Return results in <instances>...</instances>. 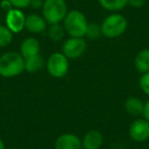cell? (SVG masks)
<instances>
[{
  "mask_svg": "<svg viewBox=\"0 0 149 149\" xmlns=\"http://www.w3.org/2000/svg\"><path fill=\"white\" fill-rule=\"evenodd\" d=\"M25 72V58L19 52L8 51L0 56V76L15 78Z\"/></svg>",
  "mask_w": 149,
  "mask_h": 149,
  "instance_id": "cell-1",
  "label": "cell"
},
{
  "mask_svg": "<svg viewBox=\"0 0 149 149\" xmlns=\"http://www.w3.org/2000/svg\"><path fill=\"white\" fill-rule=\"evenodd\" d=\"M88 25L89 22L86 15L79 9L68 10V15L62 21V26L68 37L84 38L86 36Z\"/></svg>",
  "mask_w": 149,
  "mask_h": 149,
  "instance_id": "cell-2",
  "label": "cell"
},
{
  "mask_svg": "<svg viewBox=\"0 0 149 149\" xmlns=\"http://www.w3.org/2000/svg\"><path fill=\"white\" fill-rule=\"evenodd\" d=\"M103 37L114 39L125 34L128 29V21L120 13H111L100 24Z\"/></svg>",
  "mask_w": 149,
  "mask_h": 149,
  "instance_id": "cell-3",
  "label": "cell"
},
{
  "mask_svg": "<svg viewBox=\"0 0 149 149\" xmlns=\"http://www.w3.org/2000/svg\"><path fill=\"white\" fill-rule=\"evenodd\" d=\"M41 10L48 25L62 23L68 13L65 0H44Z\"/></svg>",
  "mask_w": 149,
  "mask_h": 149,
  "instance_id": "cell-4",
  "label": "cell"
},
{
  "mask_svg": "<svg viewBox=\"0 0 149 149\" xmlns=\"http://www.w3.org/2000/svg\"><path fill=\"white\" fill-rule=\"evenodd\" d=\"M45 68L51 77L61 79L68 72L70 59L62 52H54L50 54L46 60Z\"/></svg>",
  "mask_w": 149,
  "mask_h": 149,
  "instance_id": "cell-5",
  "label": "cell"
},
{
  "mask_svg": "<svg viewBox=\"0 0 149 149\" xmlns=\"http://www.w3.org/2000/svg\"><path fill=\"white\" fill-rule=\"evenodd\" d=\"M87 49L86 40L82 37H68L62 43L61 52L68 59H77L85 53Z\"/></svg>",
  "mask_w": 149,
  "mask_h": 149,
  "instance_id": "cell-6",
  "label": "cell"
},
{
  "mask_svg": "<svg viewBox=\"0 0 149 149\" xmlns=\"http://www.w3.org/2000/svg\"><path fill=\"white\" fill-rule=\"evenodd\" d=\"M129 136L134 142H146L149 139V123L145 118L133 120L129 127Z\"/></svg>",
  "mask_w": 149,
  "mask_h": 149,
  "instance_id": "cell-7",
  "label": "cell"
},
{
  "mask_svg": "<svg viewBox=\"0 0 149 149\" xmlns=\"http://www.w3.org/2000/svg\"><path fill=\"white\" fill-rule=\"evenodd\" d=\"M26 17L23 9L11 8L6 13L5 17V26L10 30L13 34L21 33L23 30H25Z\"/></svg>",
  "mask_w": 149,
  "mask_h": 149,
  "instance_id": "cell-8",
  "label": "cell"
},
{
  "mask_svg": "<svg viewBox=\"0 0 149 149\" xmlns=\"http://www.w3.org/2000/svg\"><path fill=\"white\" fill-rule=\"evenodd\" d=\"M55 149H83L82 139L72 133L61 134L57 137L54 144Z\"/></svg>",
  "mask_w": 149,
  "mask_h": 149,
  "instance_id": "cell-9",
  "label": "cell"
},
{
  "mask_svg": "<svg viewBox=\"0 0 149 149\" xmlns=\"http://www.w3.org/2000/svg\"><path fill=\"white\" fill-rule=\"evenodd\" d=\"M48 24L42 15L38 13H30L26 17L25 29L29 33L41 34L47 30Z\"/></svg>",
  "mask_w": 149,
  "mask_h": 149,
  "instance_id": "cell-10",
  "label": "cell"
},
{
  "mask_svg": "<svg viewBox=\"0 0 149 149\" xmlns=\"http://www.w3.org/2000/svg\"><path fill=\"white\" fill-rule=\"evenodd\" d=\"M19 50H21L19 53L26 59V58L40 54V52H41V44L36 38L28 37L26 39H24L23 42L21 43Z\"/></svg>",
  "mask_w": 149,
  "mask_h": 149,
  "instance_id": "cell-11",
  "label": "cell"
},
{
  "mask_svg": "<svg viewBox=\"0 0 149 149\" xmlns=\"http://www.w3.org/2000/svg\"><path fill=\"white\" fill-rule=\"evenodd\" d=\"M103 144V135L98 130H90L82 138L83 149H100Z\"/></svg>",
  "mask_w": 149,
  "mask_h": 149,
  "instance_id": "cell-12",
  "label": "cell"
},
{
  "mask_svg": "<svg viewBox=\"0 0 149 149\" xmlns=\"http://www.w3.org/2000/svg\"><path fill=\"white\" fill-rule=\"evenodd\" d=\"M125 110L127 113L132 116H138L142 114L144 108V102L137 96H130L126 99L124 103Z\"/></svg>",
  "mask_w": 149,
  "mask_h": 149,
  "instance_id": "cell-13",
  "label": "cell"
},
{
  "mask_svg": "<svg viewBox=\"0 0 149 149\" xmlns=\"http://www.w3.org/2000/svg\"><path fill=\"white\" fill-rule=\"evenodd\" d=\"M134 65L137 72L141 74L149 72V48L141 49L136 54L134 59Z\"/></svg>",
  "mask_w": 149,
  "mask_h": 149,
  "instance_id": "cell-14",
  "label": "cell"
},
{
  "mask_svg": "<svg viewBox=\"0 0 149 149\" xmlns=\"http://www.w3.org/2000/svg\"><path fill=\"white\" fill-rule=\"evenodd\" d=\"M46 60L41 54L25 59V70L28 72H37L45 68Z\"/></svg>",
  "mask_w": 149,
  "mask_h": 149,
  "instance_id": "cell-15",
  "label": "cell"
},
{
  "mask_svg": "<svg viewBox=\"0 0 149 149\" xmlns=\"http://www.w3.org/2000/svg\"><path fill=\"white\" fill-rule=\"evenodd\" d=\"M102 8L110 13H118L128 5L129 0H97Z\"/></svg>",
  "mask_w": 149,
  "mask_h": 149,
  "instance_id": "cell-16",
  "label": "cell"
},
{
  "mask_svg": "<svg viewBox=\"0 0 149 149\" xmlns=\"http://www.w3.org/2000/svg\"><path fill=\"white\" fill-rule=\"evenodd\" d=\"M47 28V36L51 41L53 42H59L64 38L65 35V30L61 24H52L48 25Z\"/></svg>",
  "mask_w": 149,
  "mask_h": 149,
  "instance_id": "cell-17",
  "label": "cell"
},
{
  "mask_svg": "<svg viewBox=\"0 0 149 149\" xmlns=\"http://www.w3.org/2000/svg\"><path fill=\"white\" fill-rule=\"evenodd\" d=\"M13 39V34L10 32V30L5 25L0 24V48H4L10 45Z\"/></svg>",
  "mask_w": 149,
  "mask_h": 149,
  "instance_id": "cell-18",
  "label": "cell"
},
{
  "mask_svg": "<svg viewBox=\"0 0 149 149\" xmlns=\"http://www.w3.org/2000/svg\"><path fill=\"white\" fill-rule=\"evenodd\" d=\"M86 37L90 40H97L102 37L101 27L97 23H89L86 32Z\"/></svg>",
  "mask_w": 149,
  "mask_h": 149,
  "instance_id": "cell-19",
  "label": "cell"
},
{
  "mask_svg": "<svg viewBox=\"0 0 149 149\" xmlns=\"http://www.w3.org/2000/svg\"><path fill=\"white\" fill-rule=\"evenodd\" d=\"M139 87L144 94L149 96V72L142 74L139 80Z\"/></svg>",
  "mask_w": 149,
  "mask_h": 149,
  "instance_id": "cell-20",
  "label": "cell"
},
{
  "mask_svg": "<svg viewBox=\"0 0 149 149\" xmlns=\"http://www.w3.org/2000/svg\"><path fill=\"white\" fill-rule=\"evenodd\" d=\"M9 2L13 6V8L24 9L30 6L31 0H9Z\"/></svg>",
  "mask_w": 149,
  "mask_h": 149,
  "instance_id": "cell-21",
  "label": "cell"
},
{
  "mask_svg": "<svg viewBox=\"0 0 149 149\" xmlns=\"http://www.w3.org/2000/svg\"><path fill=\"white\" fill-rule=\"evenodd\" d=\"M146 3V0H129L128 5H131L134 8H140Z\"/></svg>",
  "mask_w": 149,
  "mask_h": 149,
  "instance_id": "cell-22",
  "label": "cell"
},
{
  "mask_svg": "<svg viewBox=\"0 0 149 149\" xmlns=\"http://www.w3.org/2000/svg\"><path fill=\"white\" fill-rule=\"evenodd\" d=\"M0 7H1L4 11H6V13L10 10L11 8H13L11 3L9 2V0H1V2H0Z\"/></svg>",
  "mask_w": 149,
  "mask_h": 149,
  "instance_id": "cell-23",
  "label": "cell"
},
{
  "mask_svg": "<svg viewBox=\"0 0 149 149\" xmlns=\"http://www.w3.org/2000/svg\"><path fill=\"white\" fill-rule=\"evenodd\" d=\"M43 2H44V0H31L30 6L34 9H42Z\"/></svg>",
  "mask_w": 149,
  "mask_h": 149,
  "instance_id": "cell-24",
  "label": "cell"
},
{
  "mask_svg": "<svg viewBox=\"0 0 149 149\" xmlns=\"http://www.w3.org/2000/svg\"><path fill=\"white\" fill-rule=\"evenodd\" d=\"M142 116L143 118H145L149 123V99L146 102H144V108H143Z\"/></svg>",
  "mask_w": 149,
  "mask_h": 149,
  "instance_id": "cell-25",
  "label": "cell"
},
{
  "mask_svg": "<svg viewBox=\"0 0 149 149\" xmlns=\"http://www.w3.org/2000/svg\"><path fill=\"white\" fill-rule=\"evenodd\" d=\"M0 149H6L5 148V144L2 139H1V137H0Z\"/></svg>",
  "mask_w": 149,
  "mask_h": 149,
  "instance_id": "cell-26",
  "label": "cell"
},
{
  "mask_svg": "<svg viewBox=\"0 0 149 149\" xmlns=\"http://www.w3.org/2000/svg\"><path fill=\"white\" fill-rule=\"evenodd\" d=\"M11 149H22V148H17V147H13V148H11Z\"/></svg>",
  "mask_w": 149,
  "mask_h": 149,
  "instance_id": "cell-27",
  "label": "cell"
}]
</instances>
